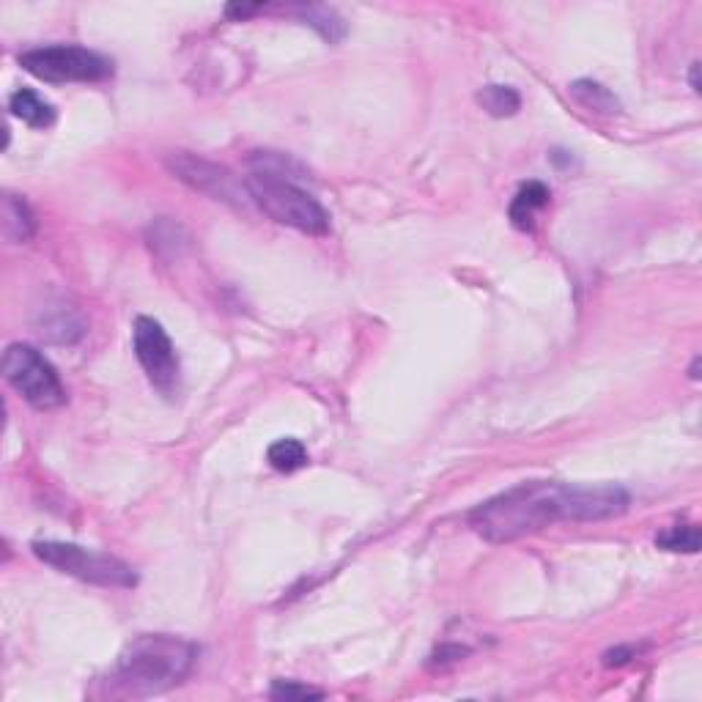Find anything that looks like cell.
<instances>
[{
  "label": "cell",
  "mask_w": 702,
  "mask_h": 702,
  "mask_svg": "<svg viewBox=\"0 0 702 702\" xmlns=\"http://www.w3.org/2000/svg\"><path fill=\"white\" fill-rule=\"evenodd\" d=\"M132 349H135L140 368L149 376V382L160 393H176L181 373L179 354H176L171 335L165 332L160 321L151 319V316H138L132 324Z\"/></svg>",
  "instance_id": "52a82bcc"
},
{
  "label": "cell",
  "mask_w": 702,
  "mask_h": 702,
  "mask_svg": "<svg viewBox=\"0 0 702 702\" xmlns=\"http://www.w3.org/2000/svg\"><path fill=\"white\" fill-rule=\"evenodd\" d=\"M631 659H637V648H628V645H617V648L604 653V667H623Z\"/></svg>",
  "instance_id": "ffe728a7"
},
{
  "label": "cell",
  "mask_w": 702,
  "mask_h": 702,
  "mask_svg": "<svg viewBox=\"0 0 702 702\" xmlns=\"http://www.w3.org/2000/svg\"><path fill=\"white\" fill-rule=\"evenodd\" d=\"M31 549L42 563L66 576H75L80 582H88V585L118 587V590H129V587L138 585L135 568L113 554L64 541H33Z\"/></svg>",
  "instance_id": "277c9868"
},
{
  "label": "cell",
  "mask_w": 702,
  "mask_h": 702,
  "mask_svg": "<svg viewBox=\"0 0 702 702\" xmlns=\"http://www.w3.org/2000/svg\"><path fill=\"white\" fill-rule=\"evenodd\" d=\"M571 160H574V157H571L568 151H560V149L552 151V162L557 165V168H568V165H571Z\"/></svg>",
  "instance_id": "7402d4cb"
},
{
  "label": "cell",
  "mask_w": 702,
  "mask_h": 702,
  "mask_svg": "<svg viewBox=\"0 0 702 702\" xmlns=\"http://www.w3.org/2000/svg\"><path fill=\"white\" fill-rule=\"evenodd\" d=\"M571 96H574L579 105L593 110V113H601V116H617L623 110L620 99L609 88L596 83V80H576V83H571Z\"/></svg>",
  "instance_id": "4fadbf2b"
},
{
  "label": "cell",
  "mask_w": 702,
  "mask_h": 702,
  "mask_svg": "<svg viewBox=\"0 0 702 702\" xmlns=\"http://www.w3.org/2000/svg\"><path fill=\"white\" fill-rule=\"evenodd\" d=\"M689 83H692L694 94H700V64L694 61L692 69H689Z\"/></svg>",
  "instance_id": "603a6c76"
},
{
  "label": "cell",
  "mask_w": 702,
  "mask_h": 702,
  "mask_svg": "<svg viewBox=\"0 0 702 702\" xmlns=\"http://www.w3.org/2000/svg\"><path fill=\"white\" fill-rule=\"evenodd\" d=\"M549 198H552V192H549L546 184H541V181H527L522 190L516 192L511 209H508L513 228L532 231L535 217H538V212H543V209L549 206Z\"/></svg>",
  "instance_id": "9c48e42d"
},
{
  "label": "cell",
  "mask_w": 702,
  "mask_h": 702,
  "mask_svg": "<svg viewBox=\"0 0 702 702\" xmlns=\"http://www.w3.org/2000/svg\"><path fill=\"white\" fill-rule=\"evenodd\" d=\"M258 11H264V6H239V3H231V6L225 9V14H228L231 20H247V17L258 14Z\"/></svg>",
  "instance_id": "44dd1931"
},
{
  "label": "cell",
  "mask_w": 702,
  "mask_h": 702,
  "mask_svg": "<svg viewBox=\"0 0 702 702\" xmlns=\"http://www.w3.org/2000/svg\"><path fill=\"white\" fill-rule=\"evenodd\" d=\"M11 116H17L20 121H25L28 127L47 129L55 124V107L44 99L42 94H36L31 88H20L14 91L9 99Z\"/></svg>",
  "instance_id": "30bf717a"
},
{
  "label": "cell",
  "mask_w": 702,
  "mask_h": 702,
  "mask_svg": "<svg viewBox=\"0 0 702 702\" xmlns=\"http://www.w3.org/2000/svg\"><path fill=\"white\" fill-rule=\"evenodd\" d=\"M464 656H469V648H461V645H442V648L431 656V664H437L439 670H442L445 664H456V661H461Z\"/></svg>",
  "instance_id": "d6986e66"
},
{
  "label": "cell",
  "mask_w": 702,
  "mask_h": 702,
  "mask_svg": "<svg viewBox=\"0 0 702 702\" xmlns=\"http://www.w3.org/2000/svg\"><path fill=\"white\" fill-rule=\"evenodd\" d=\"M656 546L664 552L697 554L700 552V527L697 524H675L670 530L656 535Z\"/></svg>",
  "instance_id": "e0dca14e"
},
{
  "label": "cell",
  "mask_w": 702,
  "mask_h": 702,
  "mask_svg": "<svg viewBox=\"0 0 702 702\" xmlns=\"http://www.w3.org/2000/svg\"><path fill=\"white\" fill-rule=\"evenodd\" d=\"M299 17L305 25H310L313 31L319 33L324 42L338 44L346 36V22L335 9L330 6H299Z\"/></svg>",
  "instance_id": "5bb4252c"
},
{
  "label": "cell",
  "mask_w": 702,
  "mask_h": 702,
  "mask_svg": "<svg viewBox=\"0 0 702 702\" xmlns=\"http://www.w3.org/2000/svg\"><path fill=\"white\" fill-rule=\"evenodd\" d=\"M250 201L280 225L310 236L330 234V214L308 190H302L297 181L277 173L250 171L245 179Z\"/></svg>",
  "instance_id": "3957f363"
},
{
  "label": "cell",
  "mask_w": 702,
  "mask_h": 702,
  "mask_svg": "<svg viewBox=\"0 0 702 702\" xmlns=\"http://www.w3.org/2000/svg\"><path fill=\"white\" fill-rule=\"evenodd\" d=\"M168 168H171L176 179L190 184L192 190L203 192V195H212L214 201L231 203L236 209H245V206L253 203L245 181L236 179L234 173L223 168V165H217V162L195 157L190 151H173L168 157Z\"/></svg>",
  "instance_id": "ba28073f"
},
{
  "label": "cell",
  "mask_w": 702,
  "mask_h": 702,
  "mask_svg": "<svg viewBox=\"0 0 702 702\" xmlns=\"http://www.w3.org/2000/svg\"><path fill=\"white\" fill-rule=\"evenodd\" d=\"M269 697L272 700H286V702H297V700H321L324 692L321 689H310L305 683L299 681H275L272 689H269Z\"/></svg>",
  "instance_id": "ac0fdd59"
},
{
  "label": "cell",
  "mask_w": 702,
  "mask_h": 702,
  "mask_svg": "<svg viewBox=\"0 0 702 702\" xmlns=\"http://www.w3.org/2000/svg\"><path fill=\"white\" fill-rule=\"evenodd\" d=\"M198 645L173 634H140L121 650L113 683L127 697H154L171 692L190 675Z\"/></svg>",
  "instance_id": "7a4b0ae2"
},
{
  "label": "cell",
  "mask_w": 702,
  "mask_h": 702,
  "mask_svg": "<svg viewBox=\"0 0 702 702\" xmlns=\"http://www.w3.org/2000/svg\"><path fill=\"white\" fill-rule=\"evenodd\" d=\"M42 335L53 343H77L86 335V321L72 308H55L42 319Z\"/></svg>",
  "instance_id": "7c38bea8"
},
{
  "label": "cell",
  "mask_w": 702,
  "mask_h": 702,
  "mask_svg": "<svg viewBox=\"0 0 702 702\" xmlns=\"http://www.w3.org/2000/svg\"><path fill=\"white\" fill-rule=\"evenodd\" d=\"M478 105L494 118H508L519 113L522 107V96L511 86H486L478 91Z\"/></svg>",
  "instance_id": "9a60e30c"
},
{
  "label": "cell",
  "mask_w": 702,
  "mask_h": 702,
  "mask_svg": "<svg viewBox=\"0 0 702 702\" xmlns=\"http://www.w3.org/2000/svg\"><path fill=\"white\" fill-rule=\"evenodd\" d=\"M3 376L33 409H58L66 404V387L55 365L28 343H11L3 354Z\"/></svg>",
  "instance_id": "5b68a950"
},
{
  "label": "cell",
  "mask_w": 702,
  "mask_h": 702,
  "mask_svg": "<svg viewBox=\"0 0 702 702\" xmlns=\"http://www.w3.org/2000/svg\"><path fill=\"white\" fill-rule=\"evenodd\" d=\"M3 234L9 242H28L36 234V217H33L31 206L25 198L6 192L3 195Z\"/></svg>",
  "instance_id": "8fae6325"
},
{
  "label": "cell",
  "mask_w": 702,
  "mask_h": 702,
  "mask_svg": "<svg viewBox=\"0 0 702 702\" xmlns=\"http://www.w3.org/2000/svg\"><path fill=\"white\" fill-rule=\"evenodd\" d=\"M628 491L615 483L579 486L560 480H530L480 502L469 527L489 543H513L557 522H607L628 511Z\"/></svg>",
  "instance_id": "6da1fadb"
},
{
  "label": "cell",
  "mask_w": 702,
  "mask_h": 702,
  "mask_svg": "<svg viewBox=\"0 0 702 702\" xmlns=\"http://www.w3.org/2000/svg\"><path fill=\"white\" fill-rule=\"evenodd\" d=\"M689 373H692V379H700V357L692 362V371Z\"/></svg>",
  "instance_id": "cb8c5ba5"
},
{
  "label": "cell",
  "mask_w": 702,
  "mask_h": 702,
  "mask_svg": "<svg viewBox=\"0 0 702 702\" xmlns=\"http://www.w3.org/2000/svg\"><path fill=\"white\" fill-rule=\"evenodd\" d=\"M266 461L277 469V472H297L308 464V450L299 439H277L275 445H269L266 450Z\"/></svg>",
  "instance_id": "2e32d148"
},
{
  "label": "cell",
  "mask_w": 702,
  "mask_h": 702,
  "mask_svg": "<svg viewBox=\"0 0 702 702\" xmlns=\"http://www.w3.org/2000/svg\"><path fill=\"white\" fill-rule=\"evenodd\" d=\"M20 66L44 83H99L113 75L105 55L77 44H50L20 55Z\"/></svg>",
  "instance_id": "8992f818"
}]
</instances>
